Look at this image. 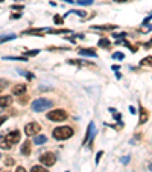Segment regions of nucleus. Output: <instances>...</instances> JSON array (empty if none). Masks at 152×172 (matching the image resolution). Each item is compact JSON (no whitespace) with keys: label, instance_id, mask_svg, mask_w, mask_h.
Returning a JSON list of instances; mask_svg holds the SVG:
<instances>
[{"label":"nucleus","instance_id":"nucleus-3","mask_svg":"<svg viewBox=\"0 0 152 172\" xmlns=\"http://www.w3.org/2000/svg\"><path fill=\"white\" fill-rule=\"evenodd\" d=\"M73 135V130L70 126H58L53 130V137L56 140H67Z\"/></svg>","mask_w":152,"mask_h":172},{"label":"nucleus","instance_id":"nucleus-18","mask_svg":"<svg viewBox=\"0 0 152 172\" xmlns=\"http://www.w3.org/2000/svg\"><path fill=\"white\" fill-rule=\"evenodd\" d=\"M14 163H15V160H14L12 157H6V158H5V165H6V166H12Z\"/></svg>","mask_w":152,"mask_h":172},{"label":"nucleus","instance_id":"nucleus-19","mask_svg":"<svg viewBox=\"0 0 152 172\" xmlns=\"http://www.w3.org/2000/svg\"><path fill=\"white\" fill-rule=\"evenodd\" d=\"M113 58H114V59H123V58H125V55H123L122 52H116L114 55H113Z\"/></svg>","mask_w":152,"mask_h":172},{"label":"nucleus","instance_id":"nucleus-35","mask_svg":"<svg viewBox=\"0 0 152 172\" xmlns=\"http://www.w3.org/2000/svg\"><path fill=\"white\" fill-rule=\"evenodd\" d=\"M64 2H67V3H71V2H73V0H64Z\"/></svg>","mask_w":152,"mask_h":172},{"label":"nucleus","instance_id":"nucleus-40","mask_svg":"<svg viewBox=\"0 0 152 172\" xmlns=\"http://www.w3.org/2000/svg\"><path fill=\"white\" fill-rule=\"evenodd\" d=\"M0 158H2V157H0Z\"/></svg>","mask_w":152,"mask_h":172},{"label":"nucleus","instance_id":"nucleus-23","mask_svg":"<svg viewBox=\"0 0 152 172\" xmlns=\"http://www.w3.org/2000/svg\"><path fill=\"white\" fill-rule=\"evenodd\" d=\"M102 156H103V151H99V152H97V156H96V160H94V161H96V165H97V163L101 161V157H102Z\"/></svg>","mask_w":152,"mask_h":172},{"label":"nucleus","instance_id":"nucleus-34","mask_svg":"<svg viewBox=\"0 0 152 172\" xmlns=\"http://www.w3.org/2000/svg\"><path fill=\"white\" fill-rule=\"evenodd\" d=\"M114 2H117V3H125V2H128V0H114Z\"/></svg>","mask_w":152,"mask_h":172},{"label":"nucleus","instance_id":"nucleus-17","mask_svg":"<svg viewBox=\"0 0 152 172\" xmlns=\"http://www.w3.org/2000/svg\"><path fill=\"white\" fill-rule=\"evenodd\" d=\"M31 172H49L46 168H43V166H34L31 169Z\"/></svg>","mask_w":152,"mask_h":172},{"label":"nucleus","instance_id":"nucleus-11","mask_svg":"<svg viewBox=\"0 0 152 172\" xmlns=\"http://www.w3.org/2000/svg\"><path fill=\"white\" fill-rule=\"evenodd\" d=\"M148 117H149L148 111H146L143 107H140V122H138V123H145V122H148Z\"/></svg>","mask_w":152,"mask_h":172},{"label":"nucleus","instance_id":"nucleus-37","mask_svg":"<svg viewBox=\"0 0 152 172\" xmlns=\"http://www.w3.org/2000/svg\"><path fill=\"white\" fill-rule=\"evenodd\" d=\"M2 111H3V110H2V107H0V114H2Z\"/></svg>","mask_w":152,"mask_h":172},{"label":"nucleus","instance_id":"nucleus-27","mask_svg":"<svg viewBox=\"0 0 152 172\" xmlns=\"http://www.w3.org/2000/svg\"><path fill=\"white\" fill-rule=\"evenodd\" d=\"M120 161H122V163H125V165H126V163L129 161V157H128V156H126V157H123V158H120Z\"/></svg>","mask_w":152,"mask_h":172},{"label":"nucleus","instance_id":"nucleus-15","mask_svg":"<svg viewBox=\"0 0 152 172\" xmlns=\"http://www.w3.org/2000/svg\"><path fill=\"white\" fill-rule=\"evenodd\" d=\"M141 64H143V66H151V67H152V57L143 58V59H141Z\"/></svg>","mask_w":152,"mask_h":172},{"label":"nucleus","instance_id":"nucleus-16","mask_svg":"<svg viewBox=\"0 0 152 172\" xmlns=\"http://www.w3.org/2000/svg\"><path fill=\"white\" fill-rule=\"evenodd\" d=\"M93 29H103V31H108V29H116V24H110V26H94Z\"/></svg>","mask_w":152,"mask_h":172},{"label":"nucleus","instance_id":"nucleus-26","mask_svg":"<svg viewBox=\"0 0 152 172\" xmlns=\"http://www.w3.org/2000/svg\"><path fill=\"white\" fill-rule=\"evenodd\" d=\"M113 37H116V38H123V37H126V34H125V32H122V34H116V35H113Z\"/></svg>","mask_w":152,"mask_h":172},{"label":"nucleus","instance_id":"nucleus-12","mask_svg":"<svg viewBox=\"0 0 152 172\" xmlns=\"http://www.w3.org/2000/svg\"><path fill=\"white\" fill-rule=\"evenodd\" d=\"M46 140H47L46 135H43V134H37V135H35V139H34V143H35V145H41V143H44Z\"/></svg>","mask_w":152,"mask_h":172},{"label":"nucleus","instance_id":"nucleus-2","mask_svg":"<svg viewBox=\"0 0 152 172\" xmlns=\"http://www.w3.org/2000/svg\"><path fill=\"white\" fill-rule=\"evenodd\" d=\"M50 107H52V101H49V99H46V97L35 99V101L32 102V105H31V108H32L34 111H37V113L46 111V110H49Z\"/></svg>","mask_w":152,"mask_h":172},{"label":"nucleus","instance_id":"nucleus-31","mask_svg":"<svg viewBox=\"0 0 152 172\" xmlns=\"http://www.w3.org/2000/svg\"><path fill=\"white\" fill-rule=\"evenodd\" d=\"M6 120V116H2V117H0V126H2L3 125V122Z\"/></svg>","mask_w":152,"mask_h":172},{"label":"nucleus","instance_id":"nucleus-4","mask_svg":"<svg viewBox=\"0 0 152 172\" xmlns=\"http://www.w3.org/2000/svg\"><path fill=\"white\" fill-rule=\"evenodd\" d=\"M67 117V113L64 111V110H52V111H49V114H47V119L49 120H52V122H61V120H64Z\"/></svg>","mask_w":152,"mask_h":172},{"label":"nucleus","instance_id":"nucleus-13","mask_svg":"<svg viewBox=\"0 0 152 172\" xmlns=\"http://www.w3.org/2000/svg\"><path fill=\"white\" fill-rule=\"evenodd\" d=\"M21 152L24 154V156H29V154H31V143H29V142H24V143H23Z\"/></svg>","mask_w":152,"mask_h":172},{"label":"nucleus","instance_id":"nucleus-9","mask_svg":"<svg viewBox=\"0 0 152 172\" xmlns=\"http://www.w3.org/2000/svg\"><path fill=\"white\" fill-rule=\"evenodd\" d=\"M11 102H12V97L11 96H2V97H0V107H2V108L11 105Z\"/></svg>","mask_w":152,"mask_h":172},{"label":"nucleus","instance_id":"nucleus-29","mask_svg":"<svg viewBox=\"0 0 152 172\" xmlns=\"http://www.w3.org/2000/svg\"><path fill=\"white\" fill-rule=\"evenodd\" d=\"M114 119H116V120H120V119H122V114H119V113H114Z\"/></svg>","mask_w":152,"mask_h":172},{"label":"nucleus","instance_id":"nucleus-10","mask_svg":"<svg viewBox=\"0 0 152 172\" xmlns=\"http://www.w3.org/2000/svg\"><path fill=\"white\" fill-rule=\"evenodd\" d=\"M79 53L84 57H97V53L93 49H79Z\"/></svg>","mask_w":152,"mask_h":172},{"label":"nucleus","instance_id":"nucleus-14","mask_svg":"<svg viewBox=\"0 0 152 172\" xmlns=\"http://www.w3.org/2000/svg\"><path fill=\"white\" fill-rule=\"evenodd\" d=\"M99 44L101 47H110V40H106V38H102V40H99Z\"/></svg>","mask_w":152,"mask_h":172},{"label":"nucleus","instance_id":"nucleus-21","mask_svg":"<svg viewBox=\"0 0 152 172\" xmlns=\"http://www.w3.org/2000/svg\"><path fill=\"white\" fill-rule=\"evenodd\" d=\"M78 3L85 6V5H91V3H93V0H78Z\"/></svg>","mask_w":152,"mask_h":172},{"label":"nucleus","instance_id":"nucleus-36","mask_svg":"<svg viewBox=\"0 0 152 172\" xmlns=\"http://www.w3.org/2000/svg\"><path fill=\"white\" fill-rule=\"evenodd\" d=\"M2 90H3V85H0V92H2Z\"/></svg>","mask_w":152,"mask_h":172},{"label":"nucleus","instance_id":"nucleus-6","mask_svg":"<svg viewBox=\"0 0 152 172\" xmlns=\"http://www.w3.org/2000/svg\"><path fill=\"white\" fill-rule=\"evenodd\" d=\"M40 130H41V126H40L37 122H31V123H28V125L24 126V133H26V135L38 134V133H40Z\"/></svg>","mask_w":152,"mask_h":172},{"label":"nucleus","instance_id":"nucleus-39","mask_svg":"<svg viewBox=\"0 0 152 172\" xmlns=\"http://www.w3.org/2000/svg\"><path fill=\"white\" fill-rule=\"evenodd\" d=\"M0 172H3V171H2V169H0Z\"/></svg>","mask_w":152,"mask_h":172},{"label":"nucleus","instance_id":"nucleus-7","mask_svg":"<svg viewBox=\"0 0 152 172\" xmlns=\"http://www.w3.org/2000/svg\"><path fill=\"white\" fill-rule=\"evenodd\" d=\"M96 135V126H94V123L91 122L90 125H88V131H87V135H85V139H84V145H87V143H90L91 140H93V137Z\"/></svg>","mask_w":152,"mask_h":172},{"label":"nucleus","instance_id":"nucleus-25","mask_svg":"<svg viewBox=\"0 0 152 172\" xmlns=\"http://www.w3.org/2000/svg\"><path fill=\"white\" fill-rule=\"evenodd\" d=\"M70 12H73V14H78L79 17H85V12H84V11H70Z\"/></svg>","mask_w":152,"mask_h":172},{"label":"nucleus","instance_id":"nucleus-30","mask_svg":"<svg viewBox=\"0 0 152 172\" xmlns=\"http://www.w3.org/2000/svg\"><path fill=\"white\" fill-rule=\"evenodd\" d=\"M129 113H131V114H136V113H137V110H136L134 107H129Z\"/></svg>","mask_w":152,"mask_h":172},{"label":"nucleus","instance_id":"nucleus-8","mask_svg":"<svg viewBox=\"0 0 152 172\" xmlns=\"http://www.w3.org/2000/svg\"><path fill=\"white\" fill-rule=\"evenodd\" d=\"M23 93H26V85H24V84H19V85H14V87H12V95L20 96V95H23Z\"/></svg>","mask_w":152,"mask_h":172},{"label":"nucleus","instance_id":"nucleus-22","mask_svg":"<svg viewBox=\"0 0 152 172\" xmlns=\"http://www.w3.org/2000/svg\"><path fill=\"white\" fill-rule=\"evenodd\" d=\"M53 22H55V24H62V19L59 15H55L53 17Z\"/></svg>","mask_w":152,"mask_h":172},{"label":"nucleus","instance_id":"nucleus-33","mask_svg":"<svg viewBox=\"0 0 152 172\" xmlns=\"http://www.w3.org/2000/svg\"><path fill=\"white\" fill-rule=\"evenodd\" d=\"M15 172H28V171H26L24 168H21V166H20V168H17V171H15Z\"/></svg>","mask_w":152,"mask_h":172},{"label":"nucleus","instance_id":"nucleus-24","mask_svg":"<svg viewBox=\"0 0 152 172\" xmlns=\"http://www.w3.org/2000/svg\"><path fill=\"white\" fill-rule=\"evenodd\" d=\"M37 53H38V50H31V52H26V57H34Z\"/></svg>","mask_w":152,"mask_h":172},{"label":"nucleus","instance_id":"nucleus-1","mask_svg":"<svg viewBox=\"0 0 152 172\" xmlns=\"http://www.w3.org/2000/svg\"><path fill=\"white\" fill-rule=\"evenodd\" d=\"M19 142H20V133L19 131H11V133H8V134L0 137V148L9 149L12 145L19 143Z\"/></svg>","mask_w":152,"mask_h":172},{"label":"nucleus","instance_id":"nucleus-20","mask_svg":"<svg viewBox=\"0 0 152 172\" xmlns=\"http://www.w3.org/2000/svg\"><path fill=\"white\" fill-rule=\"evenodd\" d=\"M5 59H12V61H26V57H24V58H17V57H5Z\"/></svg>","mask_w":152,"mask_h":172},{"label":"nucleus","instance_id":"nucleus-28","mask_svg":"<svg viewBox=\"0 0 152 172\" xmlns=\"http://www.w3.org/2000/svg\"><path fill=\"white\" fill-rule=\"evenodd\" d=\"M12 9H19V11H21V9H23V6H21V5H14V6H12Z\"/></svg>","mask_w":152,"mask_h":172},{"label":"nucleus","instance_id":"nucleus-38","mask_svg":"<svg viewBox=\"0 0 152 172\" xmlns=\"http://www.w3.org/2000/svg\"><path fill=\"white\" fill-rule=\"evenodd\" d=\"M2 2H3V0H0V3H2Z\"/></svg>","mask_w":152,"mask_h":172},{"label":"nucleus","instance_id":"nucleus-5","mask_svg":"<svg viewBox=\"0 0 152 172\" xmlns=\"http://www.w3.org/2000/svg\"><path fill=\"white\" fill-rule=\"evenodd\" d=\"M40 161L44 166H53L55 161H56V157H55V154H52V152H44L40 157Z\"/></svg>","mask_w":152,"mask_h":172},{"label":"nucleus","instance_id":"nucleus-32","mask_svg":"<svg viewBox=\"0 0 152 172\" xmlns=\"http://www.w3.org/2000/svg\"><path fill=\"white\" fill-rule=\"evenodd\" d=\"M20 14H11V19H20Z\"/></svg>","mask_w":152,"mask_h":172}]
</instances>
